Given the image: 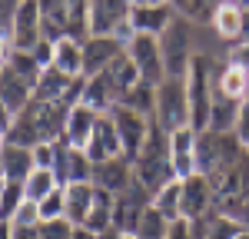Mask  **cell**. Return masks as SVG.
Listing matches in <instances>:
<instances>
[{
	"instance_id": "cell-11",
	"label": "cell",
	"mask_w": 249,
	"mask_h": 239,
	"mask_svg": "<svg viewBox=\"0 0 249 239\" xmlns=\"http://www.w3.org/2000/svg\"><path fill=\"white\" fill-rule=\"evenodd\" d=\"M120 53H123V47L110 34H90L83 40V77L103 73L113 63V57H120Z\"/></svg>"
},
{
	"instance_id": "cell-8",
	"label": "cell",
	"mask_w": 249,
	"mask_h": 239,
	"mask_svg": "<svg viewBox=\"0 0 249 239\" xmlns=\"http://www.w3.org/2000/svg\"><path fill=\"white\" fill-rule=\"evenodd\" d=\"M10 37L17 50H34L43 40V17H40V0H20L17 14L10 20Z\"/></svg>"
},
{
	"instance_id": "cell-22",
	"label": "cell",
	"mask_w": 249,
	"mask_h": 239,
	"mask_svg": "<svg viewBox=\"0 0 249 239\" xmlns=\"http://www.w3.org/2000/svg\"><path fill=\"white\" fill-rule=\"evenodd\" d=\"M40 17H43V40L70 37V7H67V0H40Z\"/></svg>"
},
{
	"instance_id": "cell-14",
	"label": "cell",
	"mask_w": 249,
	"mask_h": 239,
	"mask_svg": "<svg viewBox=\"0 0 249 239\" xmlns=\"http://www.w3.org/2000/svg\"><path fill=\"white\" fill-rule=\"evenodd\" d=\"M96 120H100L96 110L83 106V103H73V106L67 110L63 139H67L73 150H87V143H90V137H93V130H96Z\"/></svg>"
},
{
	"instance_id": "cell-55",
	"label": "cell",
	"mask_w": 249,
	"mask_h": 239,
	"mask_svg": "<svg viewBox=\"0 0 249 239\" xmlns=\"http://www.w3.org/2000/svg\"><path fill=\"white\" fill-rule=\"evenodd\" d=\"M236 239H249V229H243V233H239V236H236Z\"/></svg>"
},
{
	"instance_id": "cell-16",
	"label": "cell",
	"mask_w": 249,
	"mask_h": 239,
	"mask_svg": "<svg viewBox=\"0 0 249 239\" xmlns=\"http://www.w3.org/2000/svg\"><path fill=\"white\" fill-rule=\"evenodd\" d=\"M0 100L7 103V110H10L14 117H17L20 110L34 100V86L20 77L10 63H7V67H0Z\"/></svg>"
},
{
	"instance_id": "cell-48",
	"label": "cell",
	"mask_w": 249,
	"mask_h": 239,
	"mask_svg": "<svg viewBox=\"0 0 249 239\" xmlns=\"http://www.w3.org/2000/svg\"><path fill=\"white\" fill-rule=\"evenodd\" d=\"M10 126H14V113H10V110H7V103H3V100H0V130H3V133H7V130H10Z\"/></svg>"
},
{
	"instance_id": "cell-18",
	"label": "cell",
	"mask_w": 249,
	"mask_h": 239,
	"mask_svg": "<svg viewBox=\"0 0 249 239\" xmlns=\"http://www.w3.org/2000/svg\"><path fill=\"white\" fill-rule=\"evenodd\" d=\"M34 170H37L34 166V146H20V143H10L7 139V146L0 150V173L7 179L23 183Z\"/></svg>"
},
{
	"instance_id": "cell-56",
	"label": "cell",
	"mask_w": 249,
	"mask_h": 239,
	"mask_svg": "<svg viewBox=\"0 0 249 239\" xmlns=\"http://www.w3.org/2000/svg\"><path fill=\"white\" fill-rule=\"evenodd\" d=\"M123 239H136V233H123Z\"/></svg>"
},
{
	"instance_id": "cell-9",
	"label": "cell",
	"mask_w": 249,
	"mask_h": 239,
	"mask_svg": "<svg viewBox=\"0 0 249 239\" xmlns=\"http://www.w3.org/2000/svg\"><path fill=\"white\" fill-rule=\"evenodd\" d=\"M213 213V183L203 173L179 179V216L183 219H196Z\"/></svg>"
},
{
	"instance_id": "cell-24",
	"label": "cell",
	"mask_w": 249,
	"mask_h": 239,
	"mask_svg": "<svg viewBox=\"0 0 249 239\" xmlns=\"http://www.w3.org/2000/svg\"><path fill=\"white\" fill-rule=\"evenodd\" d=\"M216 90L223 93V97L230 100H243L249 97V70L246 67H239V63H226L223 70H219V83H216Z\"/></svg>"
},
{
	"instance_id": "cell-36",
	"label": "cell",
	"mask_w": 249,
	"mask_h": 239,
	"mask_svg": "<svg viewBox=\"0 0 249 239\" xmlns=\"http://www.w3.org/2000/svg\"><path fill=\"white\" fill-rule=\"evenodd\" d=\"M40 222H50V219H67V196H63V186L53 189L47 199H40Z\"/></svg>"
},
{
	"instance_id": "cell-53",
	"label": "cell",
	"mask_w": 249,
	"mask_h": 239,
	"mask_svg": "<svg viewBox=\"0 0 249 239\" xmlns=\"http://www.w3.org/2000/svg\"><path fill=\"white\" fill-rule=\"evenodd\" d=\"M173 7H176V10H179V7H183V3H186V0H170Z\"/></svg>"
},
{
	"instance_id": "cell-3",
	"label": "cell",
	"mask_w": 249,
	"mask_h": 239,
	"mask_svg": "<svg viewBox=\"0 0 249 239\" xmlns=\"http://www.w3.org/2000/svg\"><path fill=\"white\" fill-rule=\"evenodd\" d=\"M243 153H246V146L232 133H216V130L196 133V170L203 176H216V173L230 170Z\"/></svg>"
},
{
	"instance_id": "cell-6",
	"label": "cell",
	"mask_w": 249,
	"mask_h": 239,
	"mask_svg": "<svg viewBox=\"0 0 249 239\" xmlns=\"http://www.w3.org/2000/svg\"><path fill=\"white\" fill-rule=\"evenodd\" d=\"M150 206H153V193L133 176V183H130L123 193L113 196V226L120 233H136L140 219H143V213H146Z\"/></svg>"
},
{
	"instance_id": "cell-52",
	"label": "cell",
	"mask_w": 249,
	"mask_h": 239,
	"mask_svg": "<svg viewBox=\"0 0 249 239\" xmlns=\"http://www.w3.org/2000/svg\"><path fill=\"white\" fill-rule=\"evenodd\" d=\"M3 146H7V133L0 130V150H3Z\"/></svg>"
},
{
	"instance_id": "cell-21",
	"label": "cell",
	"mask_w": 249,
	"mask_h": 239,
	"mask_svg": "<svg viewBox=\"0 0 249 239\" xmlns=\"http://www.w3.org/2000/svg\"><path fill=\"white\" fill-rule=\"evenodd\" d=\"M63 196H67V219L73 226H83L90 216V206H93L96 186L93 183H67L63 186Z\"/></svg>"
},
{
	"instance_id": "cell-27",
	"label": "cell",
	"mask_w": 249,
	"mask_h": 239,
	"mask_svg": "<svg viewBox=\"0 0 249 239\" xmlns=\"http://www.w3.org/2000/svg\"><path fill=\"white\" fill-rule=\"evenodd\" d=\"M83 226H87V229H93L96 236H100V233H107V229L113 226V196H110V193L96 189L93 206H90V216H87Z\"/></svg>"
},
{
	"instance_id": "cell-40",
	"label": "cell",
	"mask_w": 249,
	"mask_h": 239,
	"mask_svg": "<svg viewBox=\"0 0 249 239\" xmlns=\"http://www.w3.org/2000/svg\"><path fill=\"white\" fill-rule=\"evenodd\" d=\"M223 216H232L243 229H249V193H246V196H239L236 203H230V206L223 209Z\"/></svg>"
},
{
	"instance_id": "cell-38",
	"label": "cell",
	"mask_w": 249,
	"mask_h": 239,
	"mask_svg": "<svg viewBox=\"0 0 249 239\" xmlns=\"http://www.w3.org/2000/svg\"><path fill=\"white\" fill-rule=\"evenodd\" d=\"M10 222H14V226H40V206L34 203V199H23Z\"/></svg>"
},
{
	"instance_id": "cell-13",
	"label": "cell",
	"mask_w": 249,
	"mask_h": 239,
	"mask_svg": "<svg viewBox=\"0 0 249 239\" xmlns=\"http://www.w3.org/2000/svg\"><path fill=\"white\" fill-rule=\"evenodd\" d=\"M170 163H173L176 179H186L193 173H199L196 170V130L183 126V130L170 133Z\"/></svg>"
},
{
	"instance_id": "cell-33",
	"label": "cell",
	"mask_w": 249,
	"mask_h": 239,
	"mask_svg": "<svg viewBox=\"0 0 249 239\" xmlns=\"http://www.w3.org/2000/svg\"><path fill=\"white\" fill-rule=\"evenodd\" d=\"M27 199V193H23V183H17V179H7V186H3V193H0V222H10L14 219V213L20 209V203Z\"/></svg>"
},
{
	"instance_id": "cell-15",
	"label": "cell",
	"mask_w": 249,
	"mask_h": 239,
	"mask_svg": "<svg viewBox=\"0 0 249 239\" xmlns=\"http://www.w3.org/2000/svg\"><path fill=\"white\" fill-rule=\"evenodd\" d=\"M83 153L93 159V163L123 156V150H120V137H116V126H113V117H110V113H100L96 130H93V137H90V143H87Z\"/></svg>"
},
{
	"instance_id": "cell-10",
	"label": "cell",
	"mask_w": 249,
	"mask_h": 239,
	"mask_svg": "<svg viewBox=\"0 0 249 239\" xmlns=\"http://www.w3.org/2000/svg\"><path fill=\"white\" fill-rule=\"evenodd\" d=\"M176 14H179V10L173 7L170 0H163V3H136V7H130L126 17H130L136 34H153V37H160L173 23Z\"/></svg>"
},
{
	"instance_id": "cell-31",
	"label": "cell",
	"mask_w": 249,
	"mask_h": 239,
	"mask_svg": "<svg viewBox=\"0 0 249 239\" xmlns=\"http://www.w3.org/2000/svg\"><path fill=\"white\" fill-rule=\"evenodd\" d=\"M90 3L93 0H67V7H70V37L80 40V43L90 37Z\"/></svg>"
},
{
	"instance_id": "cell-32",
	"label": "cell",
	"mask_w": 249,
	"mask_h": 239,
	"mask_svg": "<svg viewBox=\"0 0 249 239\" xmlns=\"http://www.w3.org/2000/svg\"><path fill=\"white\" fill-rule=\"evenodd\" d=\"M153 206L170 219V222L183 219V216H179V179H173V183H166L160 193H153Z\"/></svg>"
},
{
	"instance_id": "cell-44",
	"label": "cell",
	"mask_w": 249,
	"mask_h": 239,
	"mask_svg": "<svg viewBox=\"0 0 249 239\" xmlns=\"http://www.w3.org/2000/svg\"><path fill=\"white\" fill-rule=\"evenodd\" d=\"M20 0H0V30H10V20L17 14Z\"/></svg>"
},
{
	"instance_id": "cell-28",
	"label": "cell",
	"mask_w": 249,
	"mask_h": 239,
	"mask_svg": "<svg viewBox=\"0 0 249 239\" xmlns=\"http://www.w3.org/2000/svg\"><path fill=\"white\" fill-rule=\"evenodd\" d=\"M53 189H60V179L53 170H43V166H37L30 176L23 179V193H27V199H34V203H40V199H47Z\"/></svg>"
},
{
	"instance_id": "cell-30",
	"label": "cell",
	"mask_w": 249,
	"mask_h": 239,
	"mask_svg": "<svg viewBox=\"0 0 249 239\" xmlns=\"http://www.w3.org/2000/svg\"><path fill=\"white\" fill-rule=\"evenodd\" d=\"M166 233H170V219L156 206H150L140 219V226H136V239H166Z\"/></svg>"
},
{
	"instance_id": "cell-51",
	"label": "cell",
	"mask_w": 249,
	"mask_h": 239,
	"mask_svg": "<svg viewBox=\"0 0 249 239\" xmlns=\"http://www.w3.org/2000/svg\"><path fill=\"white\" fill-rule=\"evenodd\" d=\"M0 239H10V222H0Z\"/></svg>"
},
{
	"instance_id": "cell-23",
	"label": "cell",
	"mask_w": 249,
	"mask_h": 239,
	"mask_svg": "<svg viewBox=\"0 0 249 239\" xmlns=\"http://www.w3.org/2000/svg\"><path fill=\"white\" fill-rule=\"evenodd\" d=\"M103 77H107V83H110V93H113V100H120L123 93H130L136 83H140V73H136L133 60L126 57V50H123L120 57H113V63L103 70Z\"/></svg>"
},
{
	"instance_id": "cell-41",
	"label": "cell",
	"mask_w": 249,
	"mask_h": 239,
	"mask_svg": "<svg viewBox=\"0 0 249 239\" xmlns=\"http://www.w3.org/2000/svg\"><path fill=\"white\" fill-rule=\"evenodd\" d=\"M57 143V139H53ZM53 143H37L34 146V166H43V170H53Z\"/></svg>"
},
{
	"instance_id": "cell-4",
	"label": "cell",
	"mask_w": 249,
	"mask_h": 239,
	"mask_svg": "<svg viewBox=\"0 0 249 239\" xmlns=\"http://www.w3.org/2000/svg\"><path fill=\"white\" fill-rule=\"evenodd\" d=\"M153 120L166 130V133H176V130L190 126L186 77H163V83H156V110H153Z\"/></svg>"
},
{
	"instance_id": "cell-20",
	"label": "cell",
	"mask_w": 249,
	"mask_h": 239,
	"mask_svg": "<svg viewBox=\"0 0 249 239\" xmlns=\"http://www.w3.org/2000/svg\"><path fill=\"white\" fill-rule=\"evenodd\" d=\"M53 70H60L63 77H83V43L73 37L53 40Z\"/></svg>"
},
{
	"instance_id": "cell-29",
	"label": "cell",
	"mask_w": 249,
	"mask_h": 239,
	"mask_svg": "<svg viewBox=\"0 0 249 239\" xmlns=\"http://www.w3.org/2000/svg\"><path fill=\"white\" fill-rule=\"evenodd\" d=\"M116 103H123L126 110H136V113H143V117H153V110H156V86L140 80L133 90H130V93H123Z\"/></svg>"
},
{
	"instance_id": "cell-26",
	"label": "cell",
	"mask_w": 249,
	"mask_h": 239,
	"mask_svg": "<svg viewBox=\"0 0 249 239\" xmlns=\"http://www.w3.org/2000/svg\"><path fill=\"white\" fill-rule=\"evenodd\" d=\"M236 113H239V100H230L216 90L213 97V110H210V126L206 130H216V133H232L236 126Z\"/></svg>"
},
{
	"instance_id": "cell-19",
	"label": "cell",
	"mask_w": 249,
	"mask_h": 239,
	"mask_svg": "<svg viewBox=\"0 0 249 239\" xmlns=\"http://www.w3.org/2000/svg\"><path fill=\"white\" fill-rule=\"evenodd\" d=\"M130 14V0H93L90 3V34H113L120 20Z\"/></svg>"
},
{
	"instance_id": "cell-54",
	"label": "cell",
	"mask_w": 249,
	"mask_h": 239,
	"mask_svg": "<svg viewBox=\"0 0 249 239\" xmlns=\"http://www.w3.org/2000/svg\"><path fill=\"white\" fill-rule=\"evenodd\" d=\"M3 186H7V176H3V173H0V193H3Z\"/></svg>"
},
{
	"instance_id": "cell-39",
	"label": "cell",
	"mask_w": 249,
	"mask_h": 239,
	"mask_svg": "<svg viewBox=\"0 0 249 239\" xmlns=\"http://www.w3.org/2000/svg\"><path fill=\"white\" fill-rule=\"evenodd\" d=\"M232 137L239 139L249 150V97L239 103V113H236V126H232Z\"/></svg>"
},
{
	"instance_id": "cell-25",
	"label": "cell",
	"mask_w": 249,
	"mask_h": 239,
	"mask_svg": "<svg viewBox=\"0 0 249 239\" xmlns=\"http://www.w3.org/2000/svg\"><path fill=\"white\" fill-rule=\"evenodd\" d=\"M80 103H83V106H90V110H96V113H107V110L116 103L113 93H110V83H107V77H103V73L87 77L83 93H80Z\"/></svg>"
},
{
	"instance_id": "cell-35",
	"label": "cell",
	"mask_w": 249,
	"mask_h": 239,
	"mask_svg": "<svg viewBox=\"0 0 249 239\" xmlns=\"http://www.w3.org/2000/svg\"><path fill=\"white\" fill-rule=\"evenodd\" d=\"M243 233V226L232 216H223V213H213L210 226H206V239H236Z\"/></svg>"
},
{
	"instance_id": "cell-5",
	"label": "cell",
	"mask_w": 249,
	"mask_h": 239,
	"mask_svg": "<svg viewBox=\"0 0 249 239\" xmlns=\"http://www.w3.org/2000/svg\"><path fill=\"white\" fill-rule=\"evenodd\" d=\"M107 113L113 117V126H116V137H120L123 156L133 163V159L140 156L146 137H150V123H153V117H143V113H136V110H126L123 103H113Z\"/></svg>"
},
{
	"instance_id": "cell-1",
	"label": "cell",
	"mask_w": 249,
	"mask_h": 239,
	"mask_svg": "<svg viewBox=\"0 0 249 239\" xmlns=\"http://www.w3.org/2000/svg\"><path fill=\"white\" fill-rule=\"evenodd\" d=\"M67 110H70V106L60 103V100H40V97H34L17 117H14V126L7 130V139H10V143H20V146L53 143V139L63 137Z\"/></svg>"
},
{
	"instance_id": "cell-34",
	"label": "cell",
	"mask_w": 249,
	"mask_h": 239,
	"mask_svg": "<svg viewBox=\"0 0 249 239\" xmlns=\"http://www.w3.org/2000/svg\"><path fill=\"white\" fill-rule=\"evenodd\" d=\"M223 0H186L183 7H179V14L186 20H193V23H206L210 27V20H213V14H216V7H219Z\"/></svg>"
},
{
	"instance_id": "cell-45",
	"label": "cell",
	"mask_w": 249,
	"mask_h": 239,
	"mask_svg": "<svg viewBox=\"0 0 249 239\" xmlns=\"http://www.w3.org/2000/svg\"><path fill=\"white\" fill-rule=\"evenodd\" d=\"M14 37H10V30H0V67H7L10 57H14Z\"/></svg>"
},
{
	"instance_id": "cell-7",
	"label": "cell",
	"mask_w": 249,
	"mask_h": 239,
	"mask_svg": "<svg viewBox=\"0 0 249 239\" xmlns=\"http://www.w3.org/2000/svg\"><path fill=\"white\" fill-rule=\"evenodd\" d=\"M126 57L133 60L136 73H140V80L143 83H163V77H166V70H163V53H160V37H153V34H136L126 47Z\"/></svg>"
},
{
	"instance_id": "cell-50",
	"label": "cell",
	"mask_w": 249,
	"mask_h": 239,
	"mask_svg": "<svg viewBox=\"0 0 249 239\" xmlns=\"http://www.w3.org/2000/svg\"><path fill=\"white\" fill-rule=\"evenodd\" d=\"M239 40H249V7H243V34Z\"/></svg>"
},
{
	"instance_id": "cell-17",
	"label": "cell",
	"mask_w": 249,
	"mask_h": 239,
	"mask_svg": "<svg viewBox=\"0 0 249 239\" xmlns=\"http://www.w3.org/2000/svg\"><path fill=\"white\" fill-rule=\"evenodd\" d=\"M210 30L223 40L226 47H232V43L239 40V34H243V7H239L236 0H223V3L216 7L213 20H210Z\"/></svg>"
},
{
	"instance_id": "cell-12",
	"label": "cell",
	"mask_w": 249,
	"mask_h": 239,
	"mask_svg": "<svg viewBox=\"0 0 249 239\" xmlns=\"http://www.w3.org/2000/svg\"><path fill=\"white\" fill-rule=\"evenodd\" d=\"M130 183H133V163L126 156H113V159H103V163H93V186L96 189L116 196Z\"/></svg>"
},
{
	"instance_id": "cell-2",
	"label": "cell",
	"mask_w": 249,
	"mask_h": 239,
	"mask_svg": "<svg viewBox=\"0 0 249 239\" xmlns=\"http://www.w3.org/2000/svg\"><path fill=\"white\" fill-rule=\"evenodd\" d=\"M196 30H199V23H193L183 14H176L173 23L160 34V53H163L166 77H186L193 57L199 53L196 50Z\"/></svg>"
},
{
	"instance_id": "cell-37",
	"label": "cell",
	"mask_w": 249,
	"mask_h": 239,
	"mask_svg": "<svg viewBox=\"0 0 249 239\" xmlns=\"http://www.w3.org/2000/svg\"><path fill=\"white\" fill-rule=\"evenodd\" d=\"M73 222L70 219H50V222H40V239H73Z\"/></svg>"
},
{
	"instance_id": "cell-47",
	"label": "cell",
	"mask_w": 249,
	"mask_h": 239,
	"mask_svg": "<svg viewBox=\"0 0 249 239\" xmlns=\"http://www.w3.org/2000/svg\"><path fill=\"white\" fill-rule=\"evenodd\" d=\"M10 239H40V226H14L10 222Z\"/></svg>"
},
{
	"instance_id": "cell-43",
	"label": "cell",
	"mask_w": 249,
	"mask_h": 239,
	"mask_svg": "<svg viewBox=\"0 0 249 239\" xmlns=\"http://www.w3.org/2000/svg\"><path fill=\"white\" fill-rule=\"evenodd\" d=\"M110 37H113L116 43H120V47H126V43H130V40L136 37V30H133V23H130V17H126V20H120V23L113 27V34H110Z\"/></svg>"
},
{
	"instance_id": "cell-42",
	"label": "cell",
	"mask_w": 249,
	"mask_h": 239,
	"mask_svg": "<svg viewBox=\"0 0 249 239\" xmlns=\"http://www.w3.org/2000/svg\"><path fill=\"white\" fill-rule=\"evenodd\" d=\"M30 53H34V60H37L40 67H50L53 63V40H40Z\"/></svg>"
},
{
	"instance_id": "cell-49",
	"label": "cell",
	"mask_w": 249,
	"mask_h": 239,
	"mask_svg": "<svg viewBox=\"0 0 249 239\" xmlns=\"http://www.w3.org/2000/svg\"><path fill=\"white\" fill-rule=\"evenodd\" d=\"M73 239H100L93 233V229H87V226H77V229H73Z\"/></svg>"
},
{
	"instance_id": "cell-57",
	"label": "cell",
	"mask_w": 249,
	"mask_h": 239,
	"mask_svg": "<svg viewBox=\"0 0 249 239\" xmlns=\"http://www.w3.org/2000/svg\"><path fill=\"white\" fill-rule=\"evenodd\" d=\"M236 3H239V7H249V0H236Z\"/></svg>"
},
{
	"instance_id": "cell-46",
	"label": "cell",
	"mask_w": 249,
	"mask_h": 239,
	"mask_svg": "<svg viewBox=\"0 0 249 239\" xmlns=\"http://www.w3.org/2000/svg\"><path fill=\"white\" fill-rule=\"evenodd\" d=\"M166 239H193L190 222H186V219H176V222H170V233H166Z\"/></svg>"
}]
</instances>
